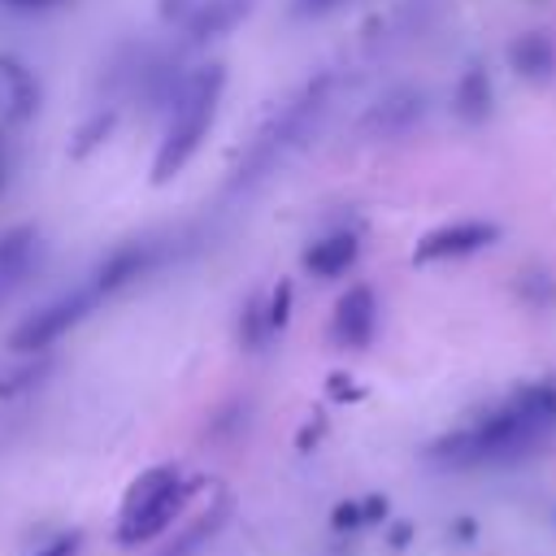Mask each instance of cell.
<instances>
[{
    "mask_svg": "<svg viewBox=\"0 0 556 556\" xmlns=\"http://www.w3.org/2000/svg\"><path fill=\"white\" fill-rule=\"evenodd\" d=\"M222 87H226V70H222V65H200V70L178 87L169 126H165L161 148H156V156H152V182H169V178L182 174V165L200 152V143H204L208 126H213Z\"/></svg>",
    "mask_w": 556,
    "mask_h": 556,
    "instance_id": "obj_1",
    "label": "cell"
},
{
    "mask_svg": "<svg viewBox=\"0 0 556 556\" xmlns=\"http://www.w3.org/2000/svg\"><path fill=\"white\" fill-rule=\"evenodd\" d=\"M191 495V482L182 478L178 465H152L143 469L126 500H122V517H117V543L122 547H139V543H152L156 534L169 530V521L182 513Z\"/></svg>",
    "mask_w": 556,
    "mask_h": 556,
    "instance_id": "obj_2",
    "label": "cell"
},
{
    "mask_svg": "<svg viewBox=\"0 0 556 556\" xmlns=\"http://www.w3.org/2000/svg\"><path fill=\"white\" fill-rule=\"evenodd\" d=\"M91 304H96V295H91V287H87V291H74V295H61V300L35 308V313L9 334V348H13L17 356H39V352H48L56 339H65V334L87 317Z\"/></svg>",
    "mask_w": 556,
    "mask_h": 556,
    "instance_id": "obj_3",
    "label": "cell"
},
{
    "mask_svg": "<svg viewBox=\"0 0 556 556\" xmlns=\"http://www.w3.org/2000/svg\"><path fill=\"white\" fill-rule=\"evenodd\" d=\"M500 239V226L495 222H482V217H465V222H447L439 230H430L417 248H413V261L417 265H434V261H460V256H473L482 248H491Z\"/></svg>",
    "mask_w": 556,
    "mask_h": 556,
    "instance_id": "obj_4",
    "label": "cell"
},
{
    "mask_svg": "<svg viewBox=\"0 0 556 556\" xmlns=\"http://www.w3.org/2000/svg\"><path fill=\"white\" fill-rule=\"evenodd\" d=\"M374 330H378V300H374V291H369V287H361V282H356V287H348V291L339 295V304H334L330 339H334L339 348L361 352V348H369Z\"/></svg>",
    "mask_w": 556,
    "mask_h": 556,
    "instance_id": "obj_5",
    "label": "cell"
},
{
    "mask_svg": "<svg viewBox=\"0 0 556 556\" xmlns=\"http://www.w3.org/2000/svg\"><path fill=\"white\" fill-rule=\"evenodd\" d=\"M39 109V83L17 56H0V122H30Z\"/></svg>",
    "mask_w": 556,
    "mask_h": 556,
    "instance_id": "obj_6",
    "label": "cell"
},
{
    "mask_svg": "<svg viewBox=\"0 0 556 556\" xmlns=\"http://www.w3.org/2000/svg\"><path fill=\"white\" fill-rule=\"evenodd\" d=\"M148 269H152V248H148V243H122V248H113V252L100 261L96 282H91V295H96V300H100V295H113V291L130 287L135 278H143Z\"/></svg>",
    "mask_w": 556,
    "mask_h": 556,
    "instance_id": "obj_7",
    "label": "cell"
},
{
    "mask_svg": "<svg viewBox=\"0 0 556 556\" xmlns=\"http://www.w3.org/2000/svg\"><path fill=\"white\" fill-rule=\"evenodd\" d=\"M248 13H252V0H200V4L187 13V43L222 39V35L235 30Z\"/></svg>",
    "mask_w": 556,
    "mask_h": 556,
    "instance_id": "obj_8",
    "label": "cell"
},
{
    "mask_svg": "<svg viewBox=\"0 0 556 556\" xmlns=\"http://www.w3.org/2000/svg\"><path fill=\"white\" fill-rule=\"evenodd\" d=\"M39 256V230L35 226H9L0 235V300L30 274Z\"/></svg>",
    "mask_w": 556,
    "mask_h": 556,
    "instance_id": "obj_9",
    "label": "cell"
},
{
    "mask_svg": "<svg viewBox=\"0 0 556 556\" xmlns=\"http://www.w3.org/2000/svg\"><path fill=\"white\" fill-rule=\"evenodd\" d=\"M356 256H361L356 230H334V235L317 239V243L304 252V269H308L313 278H339V274H348V269L356 265Z\"/></svg>",
    "mask_w": 556,
    "mask_h": 556,
    "instance_id": "obj_10",
    "label": "cell"
},
{
    "mask_svg": "<svg viewBox=\"0 0 556 556\" xmlns=\"http://www.w3.org/2000/svg\"><path fill=\"white\" fill-rule=\"evenodd\" d=\"M508 61H513V70H517L521 78L547 83L552 70H556V43H552V35H543V30H526V35L513 39Z\"/></svg>",
    "mask_w": 556,
    "mask_h": 556,
    "instance_id": "obj_11",
    "label": "cell"
},
{
    "mask_svg": "<svg viewBox=\"0 0 556 556\" xmlns=\"http://www.w3.org/2000/svg\"><path fill=\"white\" fill-rule=\"evenodd\" d=\"M491 104H495V91H491V78L482 65H469L456 83V113L465 122H486L491 117Z\"/></svg>",
    "mask_w": 556,
    "mask_h": 556,
    "instance_id": "obj_12",
    "label": "cell"
},
{
    "mask_svg": "<svg viewBox=\"0 0 556 556\" xmlns=\"http://www.w3.org/2000/svg\"><path fill=\"white\" fill-rule=\"evenodd\" d=\"M226 513H230V504H213V513H204V517H200L195 526H187V534H182V539H178V543H174V547H169L165 556H191L195 547H204V543H208V539H213V534L222 530Z\"/></svg>",
    "mask_w": 556,
    "mask_h": 556,
    "instance_id": "obj_13",
    "label": "cell"
},
{
    "mask_svg": "<svg viewBox=\"0 0 556 556\" xmlns=\"http://www.w3.org/2000/svg\"><path fill=\"white\" fill-rule=\"evenodd\" d=\"M265 339H269V321H265V304H248L243 308V321H239V343L248 348V352H256V348H265Z\"/></svg>",
    "mask_w": 556,
    "mask_h": 556,
    "instance_id": "obj_14",
    "label": "cell"
},
{
    "mask_svg": "<svg viewBox=\"0 0 556 556\" xmlns=\"http://www.w3.org/2000/svg\"><path fill=\"white\" fill-rule=\"evenodd\" d=\"M361 526H365L361 500H339V504L330 508V530H334V534H356Z\"/></svg>",
    "mask_w": 556,
    "mask_h": 556,
    "instance_id": "obj_15",
    "label": "cell"
},
{
    "mask_svg": "<svg viewBox=\"0 0 556 556\" xmlns=\"http://www.w3.org/2000/svg\"><path fill=\"white\" fill-rule=\"evenodd\" d=\"M291 317V282H278L269 291V304H265V321H269V334H278Z\"/></svg>",
    "mask_w": 556,
    "mask_h": 556,
    "instance_id": "obj_16",
    "label": "cell"
},
{
    "mask_svg": "<svg viewBox=\"0 0 556 556\" xmlns=\"http://www.w3.org/2000/svg\"><path fill=\"white\" fill-rule=\"evenodd\" d=\"M113 130V113H96L83 130H78V143H74V156H87L96 143H104V135Z\"/></svg>",
    "mask_w": 556,
    "mask_h": 556,
    "instance_id": "obj_17",
    "label": "cell"
},
{
    "mask_svg": "<svg viewBox=\"0 0 556 556\" xmlns=\"http://www.w3.org/2000/svg\"><path fill=\"white\" fill-rule=\"evenodd\" d=\"M78 547H83V534H78V530H65V534L39 543L30 556H78Z\"/></svg>",
    "mask_w": 556,
    "mask_h": 556,
    "instance_id": "obj_18",
    "label": "cell"
},
{
    "mask_svg": "<svg viewBox=\"0 0 556 556\" xmlns=\"http://www.w3.org/2000/svg\"><path fill=\"white\" fill-rule=\"evenodd\" d=\"M339 4H348V0H291V13H295V17H326V13H334Z\"/></svg>",
    "mask_w": 556,
    "mask_h": 556,
    "instance_id": "obj_19",
    "label": "cell"
},
{
    "mask_svg": "<svg viewBox=\"0 0 556 556\" xmlns=\"http://www.w3.org/2000/svg\"><path fill=\"white\" fill-rule=\"evenodd\" d=\"M361 508H365V526H374V521L387 517V495H365Z\"/></svg>",
    "mask_w": 556,
    "mask_h": 556,
    "instance_id": "obj_20",
    "label": "cell"
},
{
    "mask_svg": "<svg viewBox=\"0 0 556 556\" xmlns=\"http://www.w3.org/2000/svg\"><path fill=\"white\" fill-rule=\"evenodd\" d=\"M4 9H22V13H35V9H56L65 0H0Z\"/></svg>",
    "mask_w": 556,
    "mask_h": 556,
    "instance_id": "obj_21",
    "label": "cell"
},
{
    "mask_svg": "<svg viewBox=\"0 0 556 556\" xmlns=\"http://www.w3.org/2000/svg\"><path fill=\"white\" fill-rule=\"evenodd\" d=\"M413 539V526L408 521H400V526H391V547H404Z\"/></svg>",
    "mask_w": 556,
    "mask_h": 556,
    "instance_id": "obj_22",
    "label": "cell"
},
{
    "mask_svg": "<svg viewBox=\"0 0 556 556\" xmlns=\"http://www.w3.org/2000/svg\"><path fill=\"white\" fill-rule=\"evenodd\" d=\"M187 9H191V0H161V17H178Z\"/></svg>",
    "mask_w": 556,
    "mask_h": 556,
    "instance_id": "obj_23",
    "label": "cell"
},
{
    "mask_svg": "<svg viewBox=\"0 0 556 556\" xmlns=\"http://www.w3.org/2000/svg\"><path fill=\"white\" fill-rule=\"evenodd\" d=\"M0 187H4V139H0Z\"/></svg>",
    "mask_w": 556,
    "mask_h": 556,
    "instance_id": "obj_24",
    "label": "cell"
}]
</instances>
